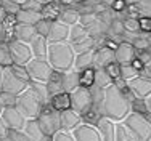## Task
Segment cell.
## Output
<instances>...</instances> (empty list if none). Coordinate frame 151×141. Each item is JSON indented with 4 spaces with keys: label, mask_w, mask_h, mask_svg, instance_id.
Listing matches in <instances>:
<instances>
[{
    "label": "cell",
    "mask_w": 151,
    "mask_h": 141,
    "mask_svg": "<svg viewBox=\"0 0 151 141\" xmlns=\"http://www.w3.org/2000/svg\"><path fill=\"white\" fill-rule=\"evenodd\" d=\"M0 66L2 67L13 66V59H12V53H10V48H8V42L0 43Z\"/></svg>",
    "instance_id": "obj_30"
},
{
    "label": "cell",
    "mask_w": 151,
    "mask_h": 141,
    "mask_svg": "<svg viewBox=\"0 0 151 141\" xmlns=\"http://www.w3.org/2000/svg\"><path fill=\"white\" fill-rule=\"evenodd\" d=\"M105 69H106V72L109 74V77L113 79V80H116V79L121 77V64H117L116 61L111 63V64H108Z\"/></svg>",
    "instance_id": "obj_37"
},
{
    "label": "cell",
    "mask_w": 151,
    "mask_h": 141,
    "mask_svg": "<svg viewBox=\"0 0 151 141\" xmlns=\"http://www.w3.org/2000/svg\"><path fill=\"white\" fill-rule=\"evenodd\" d=\"M122 124L132 133L135 141H151V122L140 112H130Z\"/></svg>",
    "instance_id": "obj_3"
},
{
    "label": "cell",
    "mask_w": 151,
    "mask_h": 141,
    "mask_svg": "<svg viewBox=\"0 0 151 141\" xmlns=\"http://www.w3.org/2000/svg\"><path fill=\"white\" fill-rule=\"evenodd\" d=\"M69 26L63 24L58 19H53L52 24H50V31L48 35H47V40L48 43H56V42H66L68 37H69Z\"/></svg>",
    "instance_id": "obj_14"
},
{
    "label": "cell",
    "mask_w": 151,
    "mask_h": 141,
    "mask_svg": "<svg viewBox=\"0 0 151 141\" xmlns=\"http://www.w3.org/2000/svg\"><path fill=\"white\" fill-rule=\"evenodd\" d=\"M50 24H52V19H45L42 18L37 24H35V29H37V35H42V37H47L50 31Z\"/></svg>",
    "instance_id": "obj_36"
},
{
    "label": "cell",
    "mask_w": 151,
    "mask_h": 141,
    "mask_svg": "<svg viewBox=\"0 0 151 141\" xmlns=\"http://www.w3.org/2000/svg\"><path fill=\"white\" fill-rule=\"evenodd\" d=\"M127 88L137 99H145L148 95H151V80L148 77L138 75L127 82Z\"/></svg>",
    "instance_id": "obj_11"
},
{
    "label": "cell",
    "mask_w": 151,
    "mask_h": 141,
    "mask_svg": "<svg viewBox=\"0 0 151 141\" xmlns=\"http://www.w3.org/2000/svg\"><path fill=\"white\" fill-rule=\"evenodd\" d=\"M53 141H76L73 136V132H64V130H60L56 135L52 136Z\"/></svg>",
    "instance_id": "obj_39"
},
{
    "label": "cell",
    "mask_w": 151,
    "mask_h": 141,
    "mask_svg": "<svg viewBox=\"0 0 151 141\" xmlns=\"http://www.w3.org/2000/svg\"><path fill=\"white\" fill-rule=\"evenodd\" d=\"M2 119L6 124L8 130H23L24 124H26V120H27V119L16 109V106L5 107L3 112H2Z\"/></svg>",
    "instance_id": "obj_12"
},
{
    "label": "cell",
    "mask_w": 151,
    "mask_h": 141,
    "mask_svg": "<svg viewBox=\"0 0 151 141\" xmlns=\"http://www.w3.org/2000/svg\"><path fill=\"white\" fill-rule=\"evenodd\" d=\"M37 2L40 3V5H47V3H50L52 0H37Z\"/></svg>",
    "instance_id": "obj_50"
},
{
    "label": "cell",
    "mask_w": 151,
    "mask_h": 141,
    "mask_svg": "<svg viewBox=\"0 0 151 141\" xmlns=\"http://www.w3.org/2000/svg\"><path fill=\"white\" fill-rule=\"evenodd\" d=\"M69 96H71V109H74L77 114L84 115L93 107L92 93L90 88H87V87L79 85L77 88L69 93Z\"/></svg>",
    "instance_id": "obj_6"
},
{
    "label": "cell",
    "mask_w": 151,
    "mask_h": 141,
    "mask_svg": "<svg viewBox=\"0 0 151 141\" xmlns=\"http://www.w3.org/2000/svg\"><path fill=\"white\" fill-rule=\"evenodd\" d=\"M132 112V99L129 98V88H119L116 84H111L105 88L101 104V115L111 119L114 122H122Z\"/></svg>",
    "instance_id": "obj_1"
},
{
    "label": "cell",
    "mask_w": 151,
    "mask_h": 141,
    "mask_svg": "<svg viewBox=\"0 0 151 141\" xmlns=\"http://www.w3.org/2000/svg\"><path fill=\"white\" fill-rule=\"evenodd\" d=\"M68 42L71 43V47H73L76 55L88 52V50H93V45H95V40L92 39L90 32H88L84 26H81V24L71 26Z\"/></svg>",
    "instance_id": "obj_5"
},
{
    "label": "cell",
    "mask_w": 151,
    "mask_h": 141,
    "mask_svg": "<svg viewBox=\"0 0 151 141\" xmlns=\"http://www.w3.org/2000/svg\"><path fill=\"white\" fill-rule=\"evenodd\" d=\"M116 124L117 122L111 120V119L105 117V115H101L98 119L95 127L98 128L101 141H116Z\"/></svg>",
    "instance_id": "obj_17"
},
{
    "label": "cell",
    "mask_w": 151,
    "mask_h": 141,
    "mask_svg": "<svg viewBox=\"0 0 151 141\" xmlns=\"http://www.w3.org/2000/svg\"><path fill=\"white\" fill-rule=\"evenodd\" d=\"M27 84H29V82L23 80L21 77H18L15 74V71L12 69V66L3 69V87H2L3 92L13 93V95L18 96L19 93H23L24 90L27 88Z\"/></svg>",
    "instance_id": "obj_10"
},
{
    "label": "cell",
    "mask_w": 151,
    "mask_h": 141,
    "mask_svg": "<svg viewBox=\"0 0 151 141\" xmlns=\"http://www.w3.org/2000/svg\"><path fill=\"white\" fill-rule=\"evenodd\" d=\"M26 71L29 74L31 80L47 84V80L50 79V75L53 72V67L50 66L47 58H32L29 63L26 64Z\"/></svg>",
    "instance_id": "obj_7"
},
{
    "label": "cell",
    "mask_w": 151,
    "mask_h": 141,
    "mask_svg": "<svg viewBox=\"0 0 151 141\" xmlns=\"http://www.w3.org/2000/svg\"><path fill=\"white\" fill-rule=\"evenodd\" d=\"M114 50L111 48H98L96 52H93V69H101V67H106L108 64L114 63Z\"/></svg>",
    "instance_id": "obj_20"
},
{
    "label": "cell",
    "mask_w": 151,
    "mask_h": 141,
    "mask_svg": "<svg viewBox=\"0 0 151 141\" xmlns=\"http://www.w3.org/2000/svg\"><path fill=\"white\" fill-rule=\"evenodd\" d=\"M138 24H140V29L145 32H151V18H140L138 19Z\"/></svg>",
    "instance_id": "obj_41"
},
{
    "label": "cell",
    "mask_w": 151,
    "mask_h": 141,
    "mask_svg": "<svg viewBox=\"0 0 151 141\" xmlns=\"http://www.w3.org/2000/svg\"><path fill=\"white\" fill-rule=\"evenodd\" d=\"M23 133L27 141H48L50 140L44 133V130L40 128L37 119H27L26 124H24Z\"/></svg>",
    "instance_id": "obj_16"
},
{
    "label": "cell",
    "mask_w": 151,
    "mask_h": 141,
    "mask_svg": "<svg viewBox=\"0 0 151 141\" xmlns=\"http://www.w3.org/2000/svg\"><path fill=\"white\" fill-rule=\"evenodd\" d=\"M93 52H95V50H88V52L76 55L73 69H76L77 72H82V71L88 69V67H93Z\"/></svg>",
    "instance_id": "obj_25"
},
{
    "label": "cell",
    "mask_w": 151,
    "mask_h": 141,
    "mask_svg": "<svg viewBox=\"0 0 151 141\" xmlns=\"http://www.w3.org/2000/svg\"><path fill=\"white\" fill-rule=\"evenodd\" d=\"M116 141H135V138L132 136V133L127 130L122 122L116 124Z\"/></svg>",
    "instance_id": "obj_31"
},
{
    "label": "cell",
    "mask_w": 151,
    "mask_h": 141,
    "mask_svg": "<svg viewBox=\"0 0 151 141\" xmlns=\"http://www.w3.org/2000/svg\"><path fill=\"white\" fill-rule=\"evenodd\" d=\"M42 6L37 0H24L21 2V8L23 10H31V11H42Z\"/></svg>",
    "instance_id": "obj_38"
},
{
    "label": "cell",
    "mask_w": 151,
    "mask_h": 141,
    "mask_svg": "<svg viewBox=\"0 0 151 141\" xmlns=\"http://www.w3.org/2000/svg\"><path fill=\"white\" fill-rule=\"evenodd\" d=\"M48 141H53V140H52V138H50V140H48Z\"/></svg>",
    "instance_id": "obj_53"
},
{
    "label": "cell",
    "mask_w": 151,
    "mask_h": 141,
    "mask_svg": "<svg viewBox=\"0 0 151 141\" xmlns=\"http://www.w3.org/2000/svg\"><path fill=\"white\" fill-rule=\"evenodd\" d=\"M74 59L76 53L73 50L69 42H56V43H48V52H47V61L53 71L64 72L74 67Z\"/></svg>",
    "instance_id": "obj_2"
},
{
    "label": "cell",
    "mask_w": 151,
    "mask_h": 141,
    "mask_svg": "<svg viewBox=\"0 0 151 141\" xmlns=\"http://www.w3.org/2000/svg\"><path fill=\"white\" fill-rule=\"evenodd\" d=\"M8 48H10V53H12L13 64H16V66H26L34 58L29 43H24V42L16 40V39H12L8 42Z\"/></svg>",
    "instance_id": "obj_9"
},
{
    "label": "cell",
    "mask_w": 151,
    "mask_h": 141,
    "mask_svg": "<svg viewBox=\"0 0 151 141\" xmlns=\"http://www.w3.org/2000/svg\"><path fill=\"white\" fill-rule=\"evenodd\" d=\"M82 115L77 114L74 109H64L60 112V124H61V130L64 132H73L74 128H77L82 124Z\"/></svg>",
    "instance_id": "obj_15"
},
{
    "label": "cell",
    "mask_w": 151,
    "mask_h": 141,
    "mask_svg": "<svg viewBox=\"0 0 151 141\" xmlns=\"http://www.w3.org/2000/svg\"><path fill=\"white\" fill-rule=\"evenodd\" d=\"M37 122H39L40 128L44 130V133L48 136V138H52L53 135H56V133L61 130L60 112L55 111V109H52V107L42 111V112L39 114V117H37Z\"/></svg>",
    "instance_id": "obj_8"
},
{
    "label": "cell",
    "mask_w": 151,
    "mask_h": 141,
    "mask_svg": "<svg viewBox=\"0 0 151 141\" xmlns=\"http://www.w3.org/2000/svg\"><path fill=\"white\" fill-rule=\"evenodd\" d=\"M73 136L76 141H101L100 132L95 125L82 122L77 128L73 130Z\"/></svg>",
    "instance_id": "obj_13"
},
{
    "label": "cell",
    "mask_w": 151,
    "mask_h": 141,
    "mask_svg": "<svg viewBox=\"0 0 151 141\" xmlns=\"http://www.w3.org/2000/svg\"><path fill=\"white\" fill-rule=\"evenodd\" d=\"M93 84H95V69H93V67H88V69L82 71L81 72V85L90 88Z\"/></svg>",
    "instance_id": "obj_33"
},
{
    "label": "cell",
    "mask_w": 151,
    "mask_h": 141,
    "mask_svg": "<svg viewBox=\"0 0 151 141\" xmlns=\"http://www.w3.org/2000/svg\"><path fill=\"white\" fill-rule=\"evenodd\" d=\"M142 72H143V74H145V75H143V77H148L150 80H151V61H148V63L145 64V69H143Z\"/></svg>",
    "instance_id": "obj_43"
},
{
    "label": "cell",
    "mask_w": 151,
    "mask_h": 141,
    "mask_svg": "<svg viewBox=\"0 0 151 141\" xmlns=\"http://www.w3.org/2000/svg\"><path fill=\"white\" fill-rule=\"evenodd\" d=\"M138 75H140V72L137 71L132 64H121V77L124 79L125 82L132 80V79L138 77Z\"/></svg>",
    "instance_id": "obj_34"
},
{
    "label": "cell",
    "mask_w": 151,
    "mask_h": 141,
    "mask_svg": "<svg viewBox=\"0 0 151 141\" xmlns=\"http://www.w3.org/2000/svg\"><path fill=\"white\" fill-rule=\"evenodd\" d=\"M8 127H6V124L3 122V119H2V115H0V140H3V138H6V135H8Z\"/></svg>",
    "instance_id": "obj_42"
},
{
    "label": "cell",
    "mask_w": 151,
    "mask_h": 141,
    "mask_svg": "<svg viewBox=\"0 0 151 141\" xmlns=\"http://www.w3.org/2000/svg\"><path fill=\"white\" fill-rule=\"evenodd\" d=\"M111 84H114V80L109 77V74L106 72L105 67H101V69H95V84L96 87H100V88L105 90L106 87H109Z\"/></svg>",
    "instance_id": "obj_29"
},
{
    "label": "cell",
    "mask_w": 151,
    "mask_h": 141,
    "mask_svg": "<svg viewBox=\"0 0 151 141\" xmlns=\"http://www.w3.org/2000/svg\"><path fill=\"white\" fill-rule=\"evenodd\" d=\"M3 109H5V107H3V104H2V101H0V115H2V112H3Z\"/></svg>",
    "instance_id": "obj_51"
},
{
    "label": "cell",
    "mask_w": 151,
    "mask_h": 141,
    "mask_svg": "<svg viewBox=\"0 0 151 141\" xmlns=\"http://www.w3.org/2000/svg\"><path fill=\"white\" fill-rule=\"evenodd\" d=\"M0 6L6 14H16L21 10V2L16 0H0Z\"/></svg>",
    "instance_id": "obj_32"
},
{
    "label": "cell",
    "mask_w": 151,
    "mask_h": 141,
    "mask_svg": "<svg viewBox=\"0 0 151 141\" xmlns=\"http://www.w3.org/2000/svg\"><path fill=\"white\" fill-rule=\"evenodd\" d=\"M143 103H145V107H146V112L151 114V95H148L145 99H143Z\"/></svg>",
    "instance_id": "obj_44"
},
{
    "label": "cell",
    "mask_w": 151,
    "mask_h": 141,
    "mask_svg": "<svg viewBox=\"0 0 151 141\" xmlns=\"http://www.w3.org/2000/svg\"><path fill=\"white\" fill-rule=\"evenodd\" d=\"M114 59L117 64H130L135 59V47L127 42L119 43L114 52Z\"/></svg>",
    "instance_id": "obj_18"
},
{
    "label": "cell",
    "mask_w": 151,
    "mask_h": 141,
    "mask_svg": "<svg viewBox=\"0 0 151 141\" xmlns=\"http://www.w3.org/2000/svg\"><path fill=\"white\" fill-rule=\"evenodd\" d=\"M3 42H8L6 40V32H5V27L0 24V43H3Z\"/></svg>",
    "instance_id": "obj_45"
},
{
    "label": "cell",
    "mask_w": 151,
    "mask_h": 141,
    "mask_svg": "<svg viewBox=\"0 0 151 141\" xmlns=\"http://www.w3.org/2000/svg\"><path fill=\"white\" fill-rule=\"evenodd\" d=\"M16 109L26 119H37L39 114L44 111V104L40 103L29 88L19 93L16 98Z\"/></svg>",
    "instance_id": "obj_4"
},
{
    "label": "cell",
    "mask_w": 151,
    "mask_h": 141,
    "mask_svg": "<svg viewBox=\"0 0 151 141\" xmlns=\"http://www.w3.org/2000/svg\"><path fill=\"white\" fill-rule=\"evenodd\" d=\"M3 69L5 67L0 66V92H2V87H3Z\"/></svg>",
    "instance_id": "obj_47"
},
{
    "label": "cell",
    "mask_w": 151,
    "mask_h": 141,
    "mask_svg": "<svg viewBox=\"0 0 151 141\" xmlns=\"http://www.w3.org/2000/svg\"><path fill=\"white\" fill-rule=\"evenodd\" d=\"M48 104H50L52 109L61 112V111L69 109L71 107V96H69L68 92H60V93H56V95L50 96V103Z\"/></svg>",
    "instance_id": "obj_23"
},
{
    "label": "cell",
    "mask_w": 151,
    "mask_h": 141,
    "mask_svg": "<svg viewBox=\"0 0 151 141\" xmlns=\"http://www.w3.org/2000/svg\"><path fill=\"white\" fill-rule=\"evenodd\" d=\"M60 5H71V3H76V2H81V0H56Z\"/></svg>",
    "instance_id": "obj_46"
},
{
    "label": "cell",
    "mask_w": 151,
    "mask_h": 141,
    "mask_svg": "<svg viewBox=\"0 0 151 141\" xmlns=\"http://www.w3.org/2000/svg\"><path fill=\"white\" fill-rule=\"evenodd\" d=\"M79 85H81V72H77L76 69L61 72V88H63V92L71 93Z\"/></svg>",
    "instance_id": "obj_21"
},
{
    "label": "cell",
    "mask_w": 151,
    "mask_h": 141,
    "mask_svg": "<svg viewBox=\"0 0 151 141\" xmlns=\"http://www.w3.org/2000/svg\"><path fill=\"white\" fill-rule=\"evenodd\" d=\"M16 23H23V24H31V26H35L39 21L42 19V13L40 11H31V10H23L15 14Z\"/></svg>",
    "instance_id": "obj_26"
},
{
    "label": "cell",
    "mask_w": 151,
    "mask_h": 141,
    "mask_svg": "<svg viewBox=\"0 0 151 141\" xmlns=\"http://www.w3.org/2000/svg\"><path fill=\"white\" fill-rule=\"evenodd\" d=\"M37 35V29L35 26H31V24H23V23H16L15 31H13V39L24 43H31L34 40V37Z\"/></svg>",
    "instance_id": "obj_19"
},
{
    "label": "cell",
    "mask_w": 151,
    "mask_h": 141,
    "mask_svg": "<svg viewBox=\"0 0 151 141\" xmlns=\"http://www.w3.org/2000/svg\"><path fill=\"white\" fill-rule=\"evenodd\" d=\"M122 5H124V2H122V0H119V2H117L114 6H116V10H119V8H122Z\"/></svg>",
    "instance_id": "obj_49"
},
{
    "label": "cell",
    "mask_w": 151,
    "mask_h": 141,
    "mask_svg": "<svg viewBox=\"0 0 151 141\" xmlns=\"http://www.w3.org/2000/svg\"><path fill=\"white\" fill-rule=\"evenodd\" d=\"M16 95L13 93H8V92H0V101H2L3 107H10V106H16Z\"/></svg>",
    "instance_id": "obj_35"
},
{
    "label": "cell",
    "mask_w": 151,
    "mask_h": 141,
    "mask_svg": "<svg viewBox=\"0 0 151 141\" xmlns=\"http://www.w3.org/2000/svg\"><path fill=\"white\" fill-rule=\"evenodd\" d=\"M61 11V5L56 0H52L50 3H47V5L42 6V18H45V19H58V14Z\"/></svg>",
    "instance_id": "obj_28"
},
{
    "label": "cell",
    "mask_w": 151,
    "mask_h": 141,
    "mask_svg": "<svg viewBox=\"0 0 151 141\" xmlns=\"http://www.w3.org/2000/svg\"><path fill=\"white\" fill-rule=\"evenodd\" d=\"M27 88H29L31 92L35 95V98H37L42 104H44V107L48 106V103H50V93H48V88H47V84H44V82L29 80Z\"/></svg>",
    "instance_id": "obj_22"
},
{
    "label": "cell",
    "mask_w": 151,
    "mask_h": 141,
    "mask_svg": "<svg viewBox=\"0 0 151 141\" xmlns=\"http://www.w3.org/2000/svg\"><path fill=\"white\" fill-rule=\"evenodd\" d=\"M124 27L130 32H137L140 29V24H138V19H134V18H129L127 21L124 23Z\"/></svg>",
    "instance_id": "obj_40"
},
{
    "label": "cell",
    "mask_w": 151,
    "mask_h": 141,
    "mask_svg": "<svg viewBox=\"0 0 151 141\" xmlns=\"http://www.w3.org/2000/svg\"><path fill=\"white\" fill-rule=\"evenodd\" d=\"M5 18H6V13L3 11V8H2V6H0V24H2L3 21H5Z\"/></svg>",
    "instance_id": "obj_48"
},
{
    "label": "cell",
    "mask_w": 151,
    "mask_h": 141,
    "mask_svg": "<svg viewBox=\"0 0 151 141\" xmlns=\"http://www.w3.org/2000/svg\"><path fill=\"white\" fill-rule=\"evenodd\" d=\"M79 19H81V14H79V11L74 8H64V10H61L60 14H58V21H61L63 24H66V26H69V27L79 24Z\"/></svg>",
    "instance_id": "obj_27"
},
{
    "label": "cell",
    "mask_w": 151,
    "mask_h": 141,
    "mask_svg": "<svg viewBox=\"0 0 151 141\" xmlns=\"http://www.w3.org/2000/svg\"><path fill=\"white\" fill-rule=\"evenodd\" d=\"M16 2H24V0H16Z\"/></svg>",
    "instance_id": "obj_52"
},
{
    "label": "cell",
    "mask_w": 151,
    "mask_h": 141,
    "mask_svg": "<svg viewBox=\"0 0 151 141\" xmlns=\"http://www.w3.org/2000/svg\"><path fill=\"white\" fill-rule=\"evenodd\" d=\"M31 52L34 58H47V52H48V40L47 37H42V35H35L34 40L29 43Z\"/></svg>",
    "instance_id": "obj_24"
}]
</instances>
